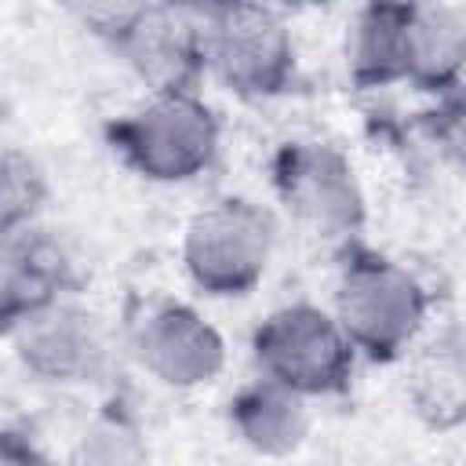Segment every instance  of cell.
<instances>
[{"label": "cell", "mask_w": 466, "mask_h": 466, "mask_svg": "<svg viewBox=\"0 0 466 466\" xmlns=\"http://www.w3.org/2000/svg\"><path fill=\"white\" fill-rule=\"evenodd\" d=\"M0 466H51V459L22 430H0Z\"/></svg>", "instance_id": "cell-17"}, {"label": "cell", "mask_w": 466, "mask_h": 466, "mask_svg": "<svg viewBox=\"0 0 466 466\" xmlns=\"http://www.w3.org/2000/svg\"><path fill=\"white\" fill-rule=\"evenodd\" d=\"M69 466H149V444L131 408L109 400L80 433Z\"/></svg>", "instance_id": "cell-14"}, {"label": "cell", "mask_w": 466, "mask_h": 466, "mask_svg": "<svg viewBox=\"0 0 466 466\" xmlns=\"http://www.w3.org/2000/svg\"><path fill=\"white\" fill-rule=\"evenodd\" d=\"M415 4H364L346 33V69L364 91L408 84Z\"/></svg>", "instance_id": "cell-11"}, {"label": "cell", "mask_w": 466, "mask_h": 466, "mask_svg": "<svg viewBox=\"0 0 466 466\" xmlns=\"http://www.w3.org/2000/svg\"><path fill=\"white\" fill-rule=\"evenodd\" d=\"M204 66L240 98H277L295 84L299 51L280 11L266 4L197 7Z\"/></svg>", "instance_id": "cell-3"}, {"label": "cell", "mask_w": 466, "mask_h": 466, "mask_svg": "<svg viewBox=\"0 0 466 466\" xmlns=\"http://www.w3.org/2000/svg\"><path fill=\"white\" fill-rule=\"evenodd\" d=\"M430 313L422 280L382 251L353 244L335 280V320L357 357L390 364L419 339Z\"/></svg>", "instance_id": "cell-1"}, {"label": "cell", "mask_w": 466, "mask_h": 466, "mask_svg": "<svg viewBox=\"0 0 466 466\" xmlns=\"http://www.w3.org/2000/svg\"><path fill=\"white\" fill-rule=\"evenodd\" d=\"M138 364L167 390H200L226 368V339L186 302L153 306L135 331Z\"/></svg>", "instance_id": "cell-9"}, {"label": "cell", "mask_w": 466, "mask_h": 466, "mask_svg": "<svg viewBox=\"0 0 466 466\" xmlns=\"http://www.w3.org/2000/svg\"><path fill=\"white\" fill-rule=\"evenodd\" d=\"M251 357L262 379L302 400L346 393L357 371V350L346 331L313 302H291L266 313L251 331Z\"/></svg>", "instance_id": "cell-4"}, {"label": "cell", "mask_w": 466, "mask_h": 466, "mask_svg": "<svg viewBox=\"0 0 466 466\" xmlns=\"http://www.w3.org/2000/svg\"><path fill=\"white\" fill-rule=\"evenodd\" d=\"M433 350L437 353L419 371L415 400L437 430H448L462 422V353L455 339H441Z\"/></svg>", "instance_id": "cell-16"}, {"label": "cell", "mask_w": 466, "mask_h": 466, "mask_svg": "<svg viewBox=\"0 0 466 466\" xmlns=\"http://www.w3.org/2000/svg\"><path fill=\"white\" fill-rule=\"evenodd\" d=\"M0 339L11 342L18 364L40 382H91L109 364V339L102 320L69 299L18 320Z\"/></svg>", "instance_id": "cell-8"}, {"label": "cell", "mask_w": 466, "mask_h": 466, "mask_svg": "<svg viewBox=\"0 0 466 466\" xmlns=\"http://www.w3.org/2000/svg\"><path fill=\"white\" fill-rule=\"evenodd\" d=\"M269 186L284 211L317 237L350 240L364 226V189L353 160L317 138H291L269 157Z\"/></svg>", "instance_id": "cell-7"}, {"label": "cell", "mask_w": 466, "mask_h": 466, "mask_svg": "<svg viewBox=\"0 0 466 466\" xmlns=\"http://www.w3.org/2000/svg\"><path fill=\"white\" fill-rule=\"evenodd\" d=\"M47 200L44 167L22 149H0V244L33 226L36 211Z\"/></svg>", "instance_id": "cell-15"}, {"label": "cell", "mask_w": 466, "mask_h": 466, "mask_svg": "<svg viewBox=\"0 0 466 466\" xmlns=\"http://www.w3.org/2000/svg\"><path fill=\"white\" fill-rule=\"evenodd\" d=\"M273 258V218L248 197H222L200 208L182 233V266L211 299L251 295Z\"/></svg>", "instance_id": "cell-5"}, {"label": "cell", "mask_w": 466, "mask_h": 466, "mask_svg": "<svg viewBox=\"0 0 466 466\" xmlns=\"http://www.w3.org/2000/svg\"><path fill=\"white\" fill-rule=\"evenodd\" d=\"M91 25L149 95H197L208 73L197 7H116L91 15Z\"/></svg>", "instance_id": "cell-6"}, {"label": "cell", "mask_w": 466, "mask_h": 466, "mask_svg": "<svg viewBox=\"0 0 466 466\" xmlns=\"http://www.w3.org/2000/svg\"><path fill=\"white\" fill-rule=\"evenodd\" d=\"M80 288L76 262L58 233L25 226L0 244V335L18 320L69 299Z\"/></svg>", "instance_id": "cell-10"}, {"label": "cell", "mask_w": 466, "mask_h": 466, "mask_svg": "<svg viewBox=\"0 0 466 466\" xmlns=\"http://www.w3.org/2000/svg\"><path fill=\"white\" fill-rule=\"evenodd\" d=\"M109 149L138 178L178 186L204 175L222 142L215 109L197 95H149L142 106L106 124Z\"/></svg>", "instance_id": "cell-2"}, {"label": "cell", "mask_w": 466, "mask_h": 466, "mask_svg": "<svg viewBox=\"0 0 466 466\" xmlns=\"http://www.w3.org/2000/svg\"><path fill=\"white\" fill-rule=\"evenodd\" d=\"M226 419H229L233 437L262 459H288L309 437L306 400L262 375L229 397Z\"/></svg>", "instance_id": "cell-12"}, {"label": "cell", "mask_w": 466, "mask_h": 466, "mask_svg": "<svg viewBox=\"0 0 466 466\" xmlns=\"http://www.w3.org/2000/svg\"><path fill=\"white\" fill-rule=\"evenodd\" d=\"M466 62V15L462 7H422L415 4L411 29V76L419 91L455 95Z\"/></svg>", "instance_id": "cell-13"}]
</instances>
